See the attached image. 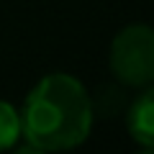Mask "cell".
Masks as SVG:
<instances>
[{"mask_svg": "<svg viewBox=\"0 0 154 154\" xmlns=\"http://www.w3.org/2000/svg\"><path fill=\"white\" fill-rule=\"evenodd\" d=\"M110 72L126 88H146L154 82V28L146 23H131L113 36Z\"/></svg>", "mask_w": 154, "mask_h": 154, "instance_id": "cell-2", "label": "cell"}, {"mask_svg": "<svg viewBox=\"0 0 154 154\" xmlns=\"http://www.w3.org/2000/svg\"><path fill=\"white\" fill-rule=\"evenodd\" d=\"M126 128L131 139L144 149L154 152V82L141 88L131 105L126 110Z\"/></svg>", "mask_w": 154, "mask_h": 154, "instance_id": "cell-3", "label": "cell"}, {"mask_svg": "<svg viewBox=\"0 0 154 154\" xmlns=\"http://www.w3.org/2000/svg\"><path fill=\"white\" fill-rule=\"evenodd\" d=\"M21 139V116L8 100H0V152L13 149Z\"/></svg>", "mask_w": 154, "mask_h": 154, "instance_id": "cell-4", "label": "cell"}, {"mask_svg": "<svg viewBox=\"0 0 154 154\" xmlns=\"http://www.w3.org/2000/svg\"><path fill=\"white\" fill-rule=\"evenodd\" d=\"M18 116L26 146L33 152H67L90 136L95 110L77 77L51 72L31 88Z\"/></svg>", "mask_w": 154, "mask_h": 154, "instance_id": "cell-1", "label": "cell"}]
</instances>
